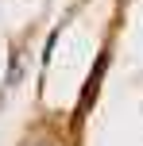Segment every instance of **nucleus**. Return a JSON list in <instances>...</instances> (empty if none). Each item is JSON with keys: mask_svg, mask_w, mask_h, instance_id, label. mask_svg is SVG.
<instances>
[{"mask_svg": "<svg viewBox=\"0 0 143 146\" xmlns=\"http://www.w3.org/2000/svg\"><path fill=\"white\" fill-rule=\"evenodd\" d=\"M35 146H54V142H35Z\"/></svg>", "mask_w": 143, "mask_h": 146, "instance_id": "obj_2", "label": "nucleus"}, {"mask_svg": "<svg viewBox=\"0 0 143 146\" xmlns=\"http://www.w3.org/2000/svg\"><path fill=\"white\" fill-rule=\"evenodd\" d=\"M19 77H23V54H15L8 66V85H19Z\"/></svg>", "mask_w": 143, "mask_h": 146, "instance_id": "obj_1", "label": "nucleus"}]
</instances>
